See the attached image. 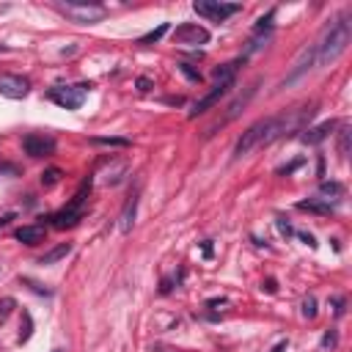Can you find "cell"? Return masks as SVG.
Instances as JSON below:
<instances>
[{"label":"cell","mask_w":352,"mask_h":352,"mask_svg":"<svg viewBox=\"0 0 352 352\" xmlns=\"http://www.w3.org/2000/svg\"><path fill=\"white\" fill-rule=\"evenodd\" d=\"M352 39V28H350V17H338L336 22H330V28L322 33L314 47H317V66H327V63L338 61V55L347 50Z\"/></svg>","instance_id":"obj_1"},{"label":"cell","mask_w":352,"mask_h":352,"mask_svg":"<svg viewBox=\"0 0 352 352\" xmlns=\"http://www.w3.org/2000/svg\"><path fill=\"white\" fill-rule=\"evenodd\" d=\"M272 140H278V132H275V118H262V121H256V124H250L248 130L242 132V138L237 140L234 146V160L245 157V154H250L253 149H259V146H267L272 143Z\"/></svg>","instance_id":"obj_2"},{"label":"cell","mask_w":352,"mask_h":352,"mask_svg":"<svg viewBox=\"0 0 352 352\" xmlns=\"http://www.w3.org/2000/svg\"><path fill=\"white\" fill-rule=\"evenodd\" d=\"M85 88L88 85H55V88L47 91V99L55 102L58 108H63V110H77L85 99Z\"/></svg>","instance_id":"obj_3"},{"label":"cell","mask_w":352,"mask_h":352,"mask_svg":"<svg viewBox=\"0 0 352 352\" xmlns=\"http://www.w3.org/2000/svg\"><path fill=\"white\" fill-rule=\"evenodd\" d=\"M193 11L195 14H201V17H207V20L223 22V20H228L231 14H237L240 6H237V3H220V0H195Z\"/></svg>","instance_id":"obj_4"},{"label":"cell","mask_w":352,"mask_h":352,"mask_svg":"<svg viewBox=\"0 0 352 352\" xmlns=\"http://www.w3.org/2000/svg\"><path fill=\"white\" fill-rule=\"evenodd\" d=\"M314 66H317V47L311 44V47H305L303 53L297 55V61H295V66H292V72H289V75H286V77H283V80H281V85H278V88H286V85H295L297 80H300V77H305V75H308L311 69H314Z\"/></svg>","instance_id":"obj_5"},{"label":"cell","mask_w":352,"mask_h":352,"mask_svg":"<svg viewBox=\"0 0 352 352\" xmlns=\"http://www.w3.org/2000/svg\"><path fill=\"white\" fill-rule=\"evenodd\" d=\"M173 42L185 44V47H198V44L209 42V30L195 25V22H185V25H179V28L173 30Z\"/></svg>","instance_id":"obj_6"},{"label":"cell","mask_w":352,"mask_h":352,"mask_svg":"<svg viewBox=\"0 0 352 352\" xmlns=\"http://www.w3.org/2000/svg\"><path fill=\"white\" fill-rule=\"evenodd\" d=\"M231 85H234V83H215L212 91H209V94H204V97H201L198 102L193 105V110L187 113V116H190V118H198V116H204L207 110H212L215 105H217V102H220V99L228 94V88H231Z\"/></svg>","instance_id":"obj_7"},{"label":"cell","mask_w":352,"mask_h":352,"mask_svg":"<svg viewBox=\"0 0 352 352\" xmlns=\"http://www.w3.org/2000/svg\"><path fill=\"white\" fill-rule=\"evenodd\" d=\"M30 91V83L25 80V77L20 75H0V94L8 99H22L28 97Z\"/></svg>","instance_id":"obj_8"},{"label":"cell","mask_w":352,"mask_h":352,"mask_svg":"<svg viewBox=\"0 0 352 352\" xmlns=\"http://www.w3.org/2000/svg\"><path fill=\"white\" fill-rule=\"evenodd\" d=\"M63 11L72 17H77V20H83V22H91V20H99V17L105 14L102 6H94V3H80V0H69V3H61Z\"/></svg>","instance_id":"obj_9"},{"label":"cell","mask_w":352,"mask_h":352,"mask_svg":"<svg viewBox=\"0 0 352 352\" xmlns=\"http://www.w3.org/2000/svg\"><path fill=\"white\" fill-rule=\"evenodd\" d=\"M22 149H25V154H30V157H44V154L55 152V140L44 138V135H25V138H22Z\"/></svg>","instance_id":"obj_10"},{"label":"cell","mask_w":352,"mask_h":352,"mask_svg":"<svg viewBox=\"0 0 352 352\" xmlns=\"http://www.w3.org/2000/svg\"><path fill=\"white\" fill-rule=\"evenodd\" d=\"M50 220H53V226H55V228H72V226H77V223L83 220V209L63 207L61 212H55Z\"/></svg>","instance_id":"obj_11"},{"label":"cell","mask_w":352,"mask_h":352,"mask_svg":"<svg viewBox=\"0 0 352 352\" xmlns=\"http://www.w3.org/2000/svg\"><path fill=\"white\" fill-rule=\"evenodd\" d=\"M135 215H138V193H132L130 201L124 204V212H121V223H118V228L124 231V234H130L132 226H135Z\"/></svg>","instance_id":"obj_12"},{"label":"cell","mask_w":352,"mask_h":352,"mask_svg":"<svg viewBox=\"0 0 352 352\" xmlns=\"http://www.w3.org/2000/svg\"><path fill=\"white\" fill-rule=\"evenodd\" d=\"M333 127H336V121H322L319 127H311V130L305 132V135H300V140H303V143H308V146L322 143V140L333 132Z\"/></svg>","instance_id":"obj_13"},{"label":"cell","mask_w":352,"mask_h":352,"mask_svg":"<svg viewBox=\"0 0 352 352\" xmlns=\"http://www.w3.org/2000/svg\"><path fill=\"white\" fill-rule=\"evenodd\" d=\"M256 94V85H250V88H245V94H240V97L234 99V102L228 105V113H226V118H223L220 124H228V121H234L237 116H240L242 113V108H245V105L250 102V97H253Z\"/></svg>","instance_id":"obj_14"},{"label":"cell","mask_w":352,"mask_h":352,"mask_svg":"<svg viewBox=\"0 0 352 352\" xmlns=\"http://www.w3.org/2000/svg\"><path fill=\"white\" fill-rule=\"evenodd\" d=\"M14 237L22 242V245H39V242L44 240V228L42 226H22Z\"/></svg>","instance_id":"obj_15"},{"label":"cell","mask_w":352,"mask_h":352,"mask_svg":"<svg viewBox=\"0 0 352 352\" xmlns=\"http://www.w3.org/2000/svg\"><path fill=\"white\" fill-rule=\"evenodd\" d=\"M69 253H72V245H69V242H63V245L53 248L50 253H44L42 259H39V264H55V262H61V259H66Z\"/></svg>","instance_id":"obj_16"},{"label":"cell","mask_w":352,"mask_h":352,"mask_svg":"<svg viewBox=\"0 0 352 352\" xmlns=\"http://www.w3.org/2000/svg\"><path fill=\"white\" fill-rule=\"evenodd\" d=\"M297 209L303 212H319V215H330L333 212V204H317V201H300Z\"/></svg>","instance_id":"obj_17"},{"label":"cell","mask_w":352,"mask_h":352,"mask_svg":"<svg viewBox=\"0 0 352 352\" xmlns=\"http://www.w3.org/2000/svg\"><path fill=\"white\" fill-rule=\"evenodd\" d=\"M168 30H171V28H168V22H162L160 28H154V30H149L146 36H140V44H154V42H160V39H162Z\"/></svg>","instance_id":"obj_18"},{"label":"cell","mask_w":352,"mask_h":352,"mask_svg":"<svg viewBox=\"0 0 352 352\" xmlns=\"http://www.w3.org/2000/svg\"><path fill=\"white\" fill-rule=\"evenodd\" d=\"M61 176H63V173L58 171V168H47V171L42 173V185H44V187H53V185H58V182H61Z\"/></svg>","instance_id":"obj_19"},{"label":"cell","mask_w":352,"mask_h":352,"mask_svg":"<svg viewBox=\"0 0 352 352\" xmlns=\"http://www.w3.org/2000/svg\"><path fill=\"white\" fill-rule=\"evenodd\" d=\"M338 154L347 160V154H350V127H344V130L338 132Z\"/></svg>","instance_id":"obj_20"},{"label":"cell","mask_w":352,"mask_h":352,"mask_svg":"<svg viewBox=\"0 0 352 352\" xmlns=\"http://www.w3.org/2000/svg\"><path fill=\"white\" fill-rule=\"evenodd\" d=\"M341 190H344V187L338 185V182H322V185H319V193L322 195H341Z\"/></svg>","instance_id":"obj_21"},{"label":"cell","mask_w":352,"mask_h":352,"mask_svg":"<svg viewBox=\"0 0 352 352\" xmlns=\"http://www.w3.org/2000/svg\"><path fill=\"white\" fill-rule=\"evenodd\" d=\"M94 143H99V146H118V149H127V146H130V140H127V138H94Z\"/></svg>","instance_id":"obj_22"},{"label":"cell","mask_w":352,"mask_h":352,"mask_svg":"<svg viewBox=\"0 0 352 352\" xmlns=\"http://www.w3.org/2000/svg\"><path fill=\"white\" fill-rule=\"evenodd\" d=\"M303 317L305 319L317 317V300H314V297H305V300H303Z\"/></svg>","instance_id":"obj_23"},{"label":"cell","mask_w":352,"mask_h":352,"mask_svg":"<svg viewBox=\"0 0 352 352\" xmlns=\"http://www.w3.org/2000/svg\"><path fill=\"white\" fill-rule=\"evenodd\" d=\"M179 72H182V75H187L193 83H201V75L193 69V66H190V63H179Z\"/></svg>","instance_id":"obj_24"},{"label":"cell","mask_w":352,"mask_h":352,"mask_svg":"<svg viewBox=\"0 0 352 352\" xmlns=\"http://www.w3.org/2000/svg\"><path fill=\"white\" fill-rule=\"evenodd\" d=\"M336 341H338L336 330H327V333L322 336V350H327V347H336Z\"/></svg>","instance_id":"obj_25"},{"label":"cell","mask_w":352,"mask_h":352,"mask_svg":"<svg viewBox=\"0 0 352 352\" xmlns=\"http://www.w3.org/2000/svg\"><path fill=\"white\" fill-rule=\"evenodd\" d=\"M11 308H14V300H3V303H0V322L8 317V311Z\"/></svg>","instance_id":"obj_26"},{"label":"cell","mask_w":352,"mask_h":352,"mask_svg":"<svg viewBox=\"0 0 352 352\" xmlns=\"http://www.w3.org/2000/svg\"><path fill=\"white\" fill-rule=\"evenodd\" d=\"M138 91H152V80H149V77H138Z\"/></svg>","instance_id":"obj_27"},{"label":"cell","mask_w":352,"mask_h":352,"mask_svg":"<svg viewBox=\"0 0 352 352\" xmlns=\"http://www.w3.org/2000/svg\"><path fill=\"white\" fill-rule=\"evenodd\" d=\"M278 231H281L283 237H289L292 234V228H289V223L283 220V217H278Z\"/></svg>","instance_id":"obj_28"},{"label":"cell","mask_w":352,"mask_h":352,"mask_svg":"<svg viewBox=\"0 0 352 352\" xmlns=\"http://www.w3.org/2000/svg\"><path fill=\"white\" fill-rule=\"evenodd\" d=\"M297 237H300V240H303L305 245H311V248H314V245H317V242H314V237H311L308 231H297Z\"/></svg>","instance_id":"obj_29"},{"label":"cell","mask_w":352,"mask_h":352,"mask_svg":"<svg viewBox=\"0 0 352 352\" xmlns=\"http://www.w3.org/2000/svg\"><path fill=\"white\" fill-rule=\"evenodd\" d=\"M209 308H217V305H226V297H212V300H207Z\"/></svg>","instance_id":"obj_30"},{"label":"cell","mask_w":352,"mask_h":352,"mask_svg":"<svg viewBox=\"0 0 352 352\" xmlns=\"http://www.w3.org/2000/svg\"><path fill=\"white\" fill-rule=\"evenodd\" d=\"M300 165H303V160H295V162H292V165L281 168V173H292V171H295V168H300Z\"/></svg>","instance_id":"obj_31"},{"label":"cell","mask_w":352,"mask_h":352,"mask_svg":"<svg viewBox=\"0 0 352 352\" xmlns=\"http://www.w3.org/2000/svg\"><path fill=\"white\" fill-rule=\"evenodd\" d=\"M201 248H204V256H207V259H212V242H201Z\"/></svg>","instance_id":"obj_32"},{"label":"cell","mask_w":352,"mask_h":352,"mask_svg":"<svg viewBox=\"0 0 352 352\" xmlns=\"http://www.w3.org/2000/svg\"><path fill=\"white\" fill-rule=\"evenodd\" d=\"M264 289H267V292H275L278 286H275V281H272V278H267V281H264Z\"/></svg>","instance_id":"obj_33"},{"label":"cell","mask_w":352,"mask_h":352,"mask_svg":"<svg viewBox=\"0 0 352 352\" xmlns=\"http://www.w3.org/2000/svg\"><path fill=\"white\" fill-rule=\"evenodd\" d=\"M11 220H14V212L3 215V217H0V226H6V223H11Z\"/></svg>","instance_id":"obj_34"},{"label":"cell","mask_w":352,"mask_h":352,"mask_svg":"<svg viewBox=\"0 0 352 352\" xmlns=\"http://www.w3.org/2000/svg\"><path fill=\"white\" fill-rule=\"evenodd\" d=\"M272 352H286V341H278V344L272 347Z\"/></svg>","instance_id":"obj_35"},{"label":"cell","mask_w":352,"mask_h":352,"mask_svg":"<svg viewBox=\"0 0 352 352\" xmlns=\"http://www.w3.org/2000/svg\"><path fill=\"white\" fill-rule=\"evenodd\" d=\"M53 352H63V350H53Z\"/></svg>","instance_id":"obj_36"}]
</instances>
